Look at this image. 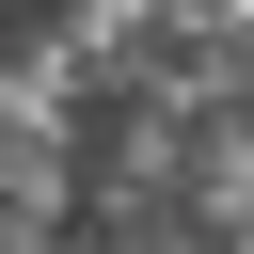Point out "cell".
Listing matches in <instances>:
<instances>
[{
  "label": "cell",
  "instance_id": "6da1fadb",
  "mask_svg": "<svg viewBox=\"0 0 254 254\" xmlns=\"http://www.w3.org/2000/svg\"><path fill=\"white\" fill-rule=\"evenodd\" d=\"M0 254H254V0H127L0 111Z\"/></svg>",
  "mask_w": 254,
  "mask_h": 254
},
{
  "label": "cell",
  "instance_id": "7a4b0ae2",
  "mask_svg": "<svg viewBox=\"0 0 254 254\" xmlns=\"http://www.w3.org/2000/svg\"><path fill=\"white\" fill-rule=\"evenodd\" d=\"M95 16H127V0H0V111H16V95H32V79L95 32Z\"/></svg>",
  "mask_w": 254,
  "mask_h": 254
}]
</instances>
